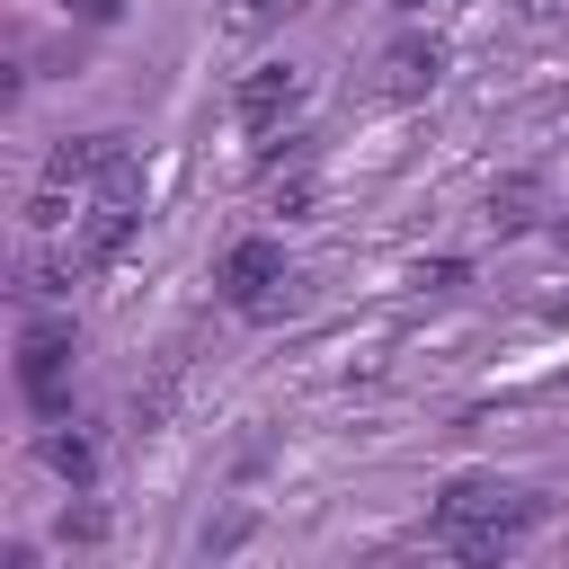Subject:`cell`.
I'll list each match as a JSON object with an SVG mask.
<instances>
[{"mask_svg": "<svg viewBox=\"0 0 569 569\" xmlns=\"http://www.w3.org/2000/svg\"><path fill=\"white\" fill-rule=\"evenodd\" d=\"M222 302L240 320H284L293 311V267H284V240H231L222 267H213Z\"/></svg>", "mask_w": 569, "mask_h": 569, "instance_id": "obj_1", "label": "cell"}, {"mask_svg": "<svg viewBox=\"0 0 569 569\" xmlns=\"http://www.w3.org/2000/svg\"><path fill=\"white\" fill-rule=\"evenodd\" d=\"M231 116H240V133H249V142L293 133V116H302V71H293V62H258V71H240Z\"/></svg>", "mask_w": 569, "mask_h": 569, "instance_id": "obj_2", "label": "cell"}, {"mask_svg": "<svg viewBox=\"0 0 569 569\" xmlns=\"http://www.w3.org/2000/svg\"><path fill=\"white\" fill-rule=\"evenodd\" d=\"M71 320H27V338H18V391H27V409L36 418H62V373H71Z\"/></svg>", "mask_w": 569, "mask_h": 569, "instance_id": "obj_3", "label": "cell"}, {"mask_svg": "<svg viewBox=\"0 0 569 569\" xmlns=\"http://www.w3.org/2000/svg\"><path fill=\"white\" fill-rule=\"evenodd\" d=\"M525 489H507V480H489V471H462V480H445V498L427 507V525H436V542H453V533H471V525H489V516H507Z\"/></svg>", "mask_w": 569, "mask_h": 569, "instance_id": "obj_4", "label": "cell"}, {"mask_svg": "<svg viewBox=\"0 0 569 569\" xmlns=\"http://www.w3.org/2000/svg\"><path fill=\"white\" fill-rule=\"evenodd\" d=\"M533 525H542V498H516L507 516H489V525L453 533V542H445V560H453V569H507V551H516Z\"/></svg>", "mask_w": 569, "mask_h": 569, "instance_id": "obj_5", "label": "cell"}, {"mask_svg": "<svg viewBox=\"0 0 569 569\" xmlns=\"http://www.w3.org/2000/svg\"><path fill=\"white\" fill-rule=\"evenodd\" d=\"M445 80V53H436V36H400V44H382V62H373V89L400 107V98H427Z\"/></svg>", "mask_w": 569, "mask_h": 569, "instance_id": "obj_6", "label": "cell"}, {"mask_svg": "<svg viewBox=\"0 0 569 569\" xmlns=\"http://www.w3.org/2000/svg\"><path fill=\"white\" fill-rule=\"evenodd\" d=\"M44 462H53L71 489H89V471H98V445H89L80 427H44Z\"/></svg>", "mask_w": 569, "mask_h": 569, "instance_id": "obj_7", "label": "cell"}, {"mask_svg": "<svg viewBox=\"0 0 569 569\" xmlns=\"http://www.w3.org/2000/svg\"><path fill=\"white\" fill-rule=\"evenodd\" d=\"M533 196H542L533 178H507V187H489V222H498V231H525V222H533Z\"/></svg>", "mask_w": 569, "mask_h": 569, "instance_id": "obj_8", "label": "cell"}, {"mask_svg": "<svg viewBox=\"0 0 569 569\" xmlns=\"http://www.w3.org/2000/svg\"><path fill=\"white\" fill-rule=\"evenodd\" d=\"M267 204H276V213H311V204H320V178H311V169H293V178H276V196H267Z\"/></svg>", "mask_w": 569, "mask_h": 569, "instance_id": "obj_9", "label": "cell"}, {"mask_svg": "<svg viewBox=\"0 0 569 569\" xmlns=\"http://www.w3.org/2000/svg\"><path fill=\"white\" fill-rule=\"evenodd\" d=\"M62 533H80V542H98V533H107V516H98V507H71V516H62Z\"/></svg>", "mask_w": 569, "mask_h": 569, "instance_id": "obj_10", "label": "cell"}, {"mask_svg": "<svg viewBox=\"0 0 569 569\" xmlns=\"http://www.w3.org/2000/svg\"><path fill=\"white\" fill-rule=\"evenodd\" d=\"M71 9H80V18H89V27H107V18H116V9H124V0H71Z\"/></svg>", "mask_w": 569, "mask_h": 569, "instance_id": "obj_11", "label": "cell"}, {"mask_svg": "<svg viewBox=\"0 0 569 569\" xmlns=\"http://www.w3.org/2000/svg\"><path fill=\"white\" fill-rule=\"evenodd\" d=\"M0 569H36V551H27V542H9V551H0Z\"/></svg>", "mask_w": 569, "mask_h": 569, "instance_id": "obj_12", "label": "cell"}, {"mask_svg": "<svg viewBox=\"0 0 569 569\" xmlns=\"http://www.w3.org/2000/svg\"><path fill=\"white\" fill-rule=\"evenodd\" d=\"M551 320H569V293H560V302H551Z\"/></svg>", "mask_w": 569, "mask_h": 569, "instance_id": "obj_13", "label": "cell"}, {"mask_svg": "<svg viewBox=\"0 0 569 569\" xmlns=\"http://www.w3.org/2000/svg\"><path fill=\"white\" fill-rule=\"evenodd\" d=\"M560 249H569V213H560Z\"/></svg>", "mask_w": 569, "mask_h": 569, "instance_id": "obj_14", "label": "cell"}, {"mask_svg": "<svg viewBox=\"0 0 569 569\" xmlns=\"http://www.w3.org/2000/svg\"><path fill=\"white\" fill-rule=\"evenodd\" d=\"M409 9H427V0H409Z\"/></svg>", "mask_w": 569, "mask_h": 569, "instance_id": "obj_15", "label": "cell"}]
</instances>
